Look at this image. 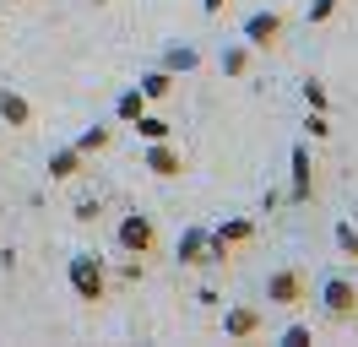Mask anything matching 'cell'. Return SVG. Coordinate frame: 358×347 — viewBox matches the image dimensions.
Masks as SVG:
<instances>
[{
    "mask_svg": "<svg viewBox=\"0 0 358 347\" xmlns=\"http://www.w3.org/2000/svg\"><path fill=\"white\" fill-rule=\"evenodd\" d=\"M196 65H201V55H196V49H190V43H169V49H163V71H196Z\"/></svg>",
    "mask_w": 358,
    "mask_h": 347,
    "instance_id": "2e32d148",
    "label": "cell"
},
{
    "mask_svg": "<svg viewBox=\"0 0 358 347\" xmlns=\"http://www.w3.org/2000/svg\"><path fill=\"white\" fill-rule=\"evenodd\" d=\"M282 11H255V17H245V43L250 49H277L282 43Z\"/></svg>",
    "mask_w": 358,
    "mask_h": 347,
    "instance_id": "ba28073f",
    "label": "cell"
},
{
    "mask_svg": "<svg viewBox=\"0 0 358 347\" xmlns=\"http://www.w3.org/2000/svg\"><path fill=\"white\" fill-rule=\"evenodd\" d=\"M255 244V222L250 217H228L223 228H206V250H212V266H228V260Z\"/></svg>",
    "mask_w": 358,
    "mask_h": 347,
    "instance_id": "7a4b0ae2",
    "label": "cell"
},
{
    "mask_svg": "<svg viewBox=\"0 0 358 347\" xmlns=\"http://www.w3.org/2000/svg\"><path fill=\"white\" fill-rule=\"evenodd\" d=\"M320 304L331 325H353L358 320V282L353 277H326L320 282Z\"/></svg>",
    "mask_w": 358,
    "mask_h": 347,
    "instance_id": "3957f363",
    "label": "cell"
},
{
    "mask_svg": "<svg viewBox=\"0 0 358 347\" xmlns=\"http://www.w3.org/2000/svg\"><path fill=\"white\" fill-rule=\"evenodd\" d=\"M136 136H141V141H163V136H169V120H163V114H152V108H147V114L136 120Z\"/></svg>",
    "mask_w": 358,
    "mask_h": 347,
    "instance_id": "ffe728a7",
    "label": "cell"
},
{
    "mask_svg": "<svg viewBox=\"0 0 358 347\" xmlns=\"http://www.w3.org/2000/svg\"><path fill=\"white\" fill-rule=\"evenodd\" d=\"M147 108H152V104H147V92H141V87H125V92L114 98V120H120V125H136Z\"/></svg>",
    "mask_w": 358,
    "mask_h": 347,
    "instance_id": "4fadbf2b",
    "label": "cell"
},
{
    "mask_svg": "<svg viewBox=\"0 0 358 347\" xmlns=\"http://www.w3.org/2000/svg\"><path fill=\"white\" fill-rule=\"evenodd\" d=\"M304 130H310V141H326V136H331V120H326V114H315V108H310V120H304Z\"/></svg>",
    "mask_w": 358,
    "mask_h": 347,
    "instance_id": "603a6c76",
    "label": "cell"
},
{
    "mask_svg": "<svg viewBox=\"0 0 358 347\" xmlns=\"http://www.w3.org/2000/svg\"><path fill=\"white\" fill-rule=\"evenodd\" d=\"M92 6H109V0H92Z\"/></svg>",
    "mask_w": 358,
    "mask_h": 347,
    "instance_id": "484cf974",
    "label": "cell"
},
{
    "mask_svg": "<svg viewBox=\"0 0 358 347\" xmlns=\"http://www.w3.org/2000/svg\"><path fill=\"white\" fill-rule=\"evenodd\" d=\"M114 244H120V255H152L157 250V228L147 212H125L120 217V228H114Z\"/></svg>",
    "mask_w": 358,
    "mask_h": 347,
    "instance_id": "5b68a950",
    "label": "cell"
},
{
    "mask_svg": "<svg viewBox=\"0 0 358 347\" xmlns=\"http://www.w3.org/2000/svg\"><path fill=\"white\" fill-rule=\"evenodd\" d=\"M304 108L331 114V92H326V82H320V76H304Z\"/></svg>",
    "mask_w": 358,
    "mask_h": 347,
    "instance_id": "e0dca14e",
    "label": "cell"
},
{
    "mask_svg": "<svg viewBox=\"0 0 358 347\" xmlns=\"http://www.w3.org/2000/svg\"><path fill=\"white\" fill-rule=\"evenodd\" d=\"M336 17V0H310V22L320 27V22H331Z\"/></svg>",
    "mask_w": 358,
    "mask_h": 347,
    "instance_id": "cb8c5ba5",
    "label": "cell"
},
{
    "mask_svg": "<svg viewBox=\"0 0 358 347\" xmlns=\"http://www.w3.org/2000/svg\"><path fill=\"white\" fill-rule=\"evenodd\" d=\"M174 260H179V266H190V271H196V266H212L206 228H185V234H179V244H174Z\"/></svg>",
    "mask_w": 358,
    "mask_h": 347,
    "instance_id": "30bf717a",
    "label": "cell"
},
{
    "mask_svg": "<svg viewBox=\"0 0 358 347\" xmlns=\"http://www.w3.org/2000/svg\"><path fill=\"white\" fill-rule=\"evenodd\" d=\"M0 120L11 130H33V104H27L17 87H0Z\"/></svg>",
    "mask_w": 358,
    "mask_h": 347,
    "instance_id": "8fae6325",
    "label": "cell"
},
{
    "mask_svg": "<svg viewBox=\"0 0 358 347\" xmlns=\"http://www.w3.org/2000/svg\"><path fill=\"white\" fill-rule=\"evenodd\" d=\"M250 71V43H228L223 49V76H245Z\"/></svg>",
    "mask_w": 358,
    "mask_h": 347,
    "instance_id": "ac0fdd59",
    "label": "cell"
},
{
    "mask_svg": "<svg viewBox=\"0 0 358 347\" xmlns=\"http://www.w3.org/2000/svg\"><path fill=\"white\" fill-rule=\"evenodd\" d=\"M82 169H87V157H82L76 147H60V152H49V179H55V185H66V179H76Z\"/></svg>",
    "mask_w": 358,
    "mask_h": 347,
    "instance_id": "7c38bea8",
    "label": "cell"
},
{
    "mask_svg": "<svg viewBox=\"0 0 358 347\" xmlns=\"http://www.w3.org/2000/svg\"><path fill=\"white\" fill-rule=\"evenodd\" d=\"M266 304H277V309H304V304H310V277H304L299 266L271 271L266 277Z\"/></svg>",
    "mask_w": 358,
    "mask_h": 347,
    "instance_id": "277c9868",
    "label": "cell"
},
{
    "mask_svg": "<svg viewBox=\"0 0 358 347\" xmlns=\"http://www.w3.org/2000/svg\"><path fill=\"white\" fill-rule=\"evenodd\" d=\"M223 337L228 342H255V337H266V315L255 304H234V309H223Z\"/></svg>",
    "mask_w": 358,
    "mask_h": 347,
    "instance_id": "8992f818",
    "label": "cell"
},
{
    "mask_svg": "<svg viewBox=\"0 0 358 347\" xmlns=\"http://www.w3.org/2000/svg\"><path fill=\"white\" fill-rule=\"evenodd\" d=\"M288 169H293V185H288L282 195H288L293 206H304V201L315 195V157H310V147H293Z\"/></svg>",
    "mask_w": 358,
    "mask_h": 347,
    "instance_id": "9c48e42d",
    "label": "cell"
},
{
    "mask_svg": "<svg viewBox=\"0 0 358 347\" xmlns=\"http://www.w3.org/2000/svg\"><path fill=\"white\" fill-rule=\"evenodd\" d=\"M353 222H358V206H353Z\"/></svg>",
    "mask_w": 358,
    "mask_h": 347,
    "instance_id": "83f0119b",
    "label": "cell"
},
{
    "mask_svg": "<svg viewBox=\"0 0 358 347\" xmlns=\"http://www.w3.org/2000/svg\"><path fill=\"white\" fill-rule=\"evenodd\" d=\"M66 282H71V293L82 304H103L109 299V266H103V255H92V250H76L66 266Z\"/></svg>",
    "mask_w": 358,
    "mask_h": 347,
    "instance_id": "6da1fadb",
    "label": "cell"
},
{
    "mask_svg": "<svg viewBox=\"0 0 358 347\" xmlns=\"http://www.w3.org/2000/svg\"><path fill=\"white\" fill-rule=\"evenodd\" d=\"M331 239H336V250H342L348 260H358V222H353V217H348V222H336Z\"/></svg>",
    "mask_w": 358,
    "mask_h": 347,
    "instance_id": "d6986e66",
    "label": "cell"
},
{
    "mask_svg": "<svg viewBox=\"0 0 358 347\" xmlns=\"http://www.w3.org/2000/svg\"><path fill=\"white\" fill-rule=\"evenodd\" d=\"M201 11H206V17H223V11H228V0H201Z\"/></svg>",
    "mask_w": 358,
    "mask_h": 347,
    "instance_id": "d4e9b609",
    "label": "cell"
},
{
    "mask_svg": "<svg viewBox=\"0 0 358 347\" xmlns=\"http://www.w3.org/2000/svg\"><path fill=\"white\" fill-rule=\"evenodd\" d=\"M6 6H22V0H6Z\"/></svg>",
    "mask_w": 358,
    "mask_h": 347,
    "instance_id": "4316f807",
    "label": "cell"
},
{
    "mask_svg": "<svg viewBox=\"0 0 358 347\" xmlns=\"http://www.w3.org/2000/svg\"><path fill=\"white\" fill-rule=\"evenodd\" d=\"M136 87L147 92V104H163V98L174 92V71H163V65H157V71H147V76H141Z\"/></svg>",
    "mask_w": 358,
    "mask_h": 347,
    "instance_id": "5bb4252c",
    "label": "cell"
},
{
    "mask_svg": "<svg viewBox=\"0 0 358 347\" xmlns=\"http://www.w3.org/2000/svg\"><path fill=\"white\" fill-rule=\"evenodd\" d=\"M315 342V331L304 320H293V325H282V347H310Z\"/></svg>",
    "mask_w": 358,
    "mask_h": 347,
    "instance_id": "44dd1931",
    "label": "cell"
},
{
    "mask_svg": "<svg viewBox=\"0 0 358 347\" xmlns=\"http://www.w3.org/2000/svg\"><path fill=\"white\" fill-rule=\"evenodd\" d=\"M76 222H98V217H103V201H98V195H92V201H76Z\"/></svg>",
    "mask_w": 358,
    "mask_h": 347,
    "instance_id": "7402d4cb",
    "label": "cell"
},
{
    "mask_svg": "<svg viewBox=\"0 0 358 347\" xmlns=\"http://www.w3.org/2000/svg\"><path fill=\"white\" fill-rule=\"evenodd\" d=\"M109 141H114V130H109V125H87L76 141H71V147L82 152V157H92V152H109Z\"/></svg>",
    "mask_w": 358,
    "mask_h": 347,
    "instance_id": "9a60e30c",
    "label": "cell"
},
{
    "mask_svg": "<svg viewBox=\"0 0 358 347\" xmlns=\"http://www.w3.org/2000/svg\"><path fill=\"white\" fill-rule=\"evenodd\" d=\"M141 169L147 174H157V179H179L185 174V152L163 136V141H147V152H141Z\"/></svg>",
    "mask_w": 358,
    "mask_h": 347,
    "instance_id": "52a82bcc",
    "label": "cell"
}]
</instances>
